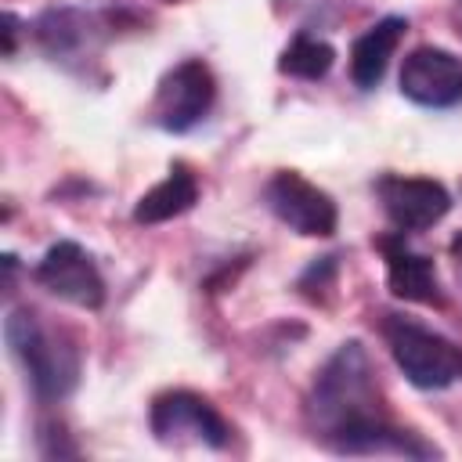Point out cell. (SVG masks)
<instances>
[{
	"label": "cell",
	"mask_w": 462,
	"mask_h": 462,
	"mask_svg": "<svg viewBox=\"0 0 462 462\" xmlns=\"http://www.w3.org/2000/svg\"><path fill=\"white\" fill-rule=\"evenodd\" d=\"M408 22L401 14H390V18H379L372 29H365L354 47H350V79L357 90H375L386 76V65L404 36Z\"/></svg>",
	"instance_id": "4fadbf2b"
},
{
	"label": "cell",
	"mask_w": 462,
	"mask_h": 462,
	"mask_svg": "<svg viewBox=\"0 0 462 462\" xmlns=\"http://www.w3.org/2000/svg\"><path fill=\"white\" fill-rule=\"evenodd\" d=\"M332 278H336V256H321V260H314V263L300 274L296 289H300L303 296H310V300H321V292L332 285Z\"/></svg>",
	"instance_id": "2e32d148"
},
{
	"label": "cell",
	"mask_w": 462,
	"mask_h": 462,
	"mask_svg": "<svg viewBox=\"0 0 462 462\" xmlns=\"http://www.w3.org/2000/svg\"><path fill=\"white\" fill-rule=\"evenodd\" d=\"M383 339L404 379L419 390H448L462 379V346L404 314L383 318Z\"/></svg>",
	"instance_id": "3957f363"
},
{
	"label": "cell",
	"mask_w": 462,
	"mask_h": 462,
	"mask_svg": "<svg viewBox=\"0 0 462 462\" xmlns=\"http://www.w3.org/2000/svg\"><path fill=\"white\" fill-rule=\"evenodd\" d=\"M32 278L51 296H58V300H65L72 307L97 310L105 303V278H101L97 263L90 260V253L79 242H72V238L54 242L43 253V260L36 263Z\"/></svg>",
	"instance_id": "52a82bcc"
},
{
	"label": "cell",
	"mask_w": 462,
	"mask_h": 462,
	"mask_svg": "<svg viewBox=\"0 0 462 462\" xmlns=\"http://www.w3.org/2000/svg\"><path fill=\"white\" fill-rule=\"evenodd\" d=\"M379 415H386V411L379 401L368 350L357 339H350L321 365V372L310 386V397H307V422H310L314 437L328 444L346 426H357V422H368Z\"/></svg>",
	"instance_id": "6da1fadb"
},
{
	"label": "cell",
	"mask_w": 462,
	"mask_h": 462,
	"mask_svg": "<svg viewBox=\"0 0 462 462\" xmlns=\"http://www.w3.org/2000/svg\"><path fill=\"white\" fill-rule=\"evenodd\" d=\"M332 61H336L332 43H325L310 32H296L278 58V72L292 76V79H321V76H328Z\"/></svg>",
	"instance_id": "9a60e30c"
},
{
	"label": "cell",
	"mask_w": 462,
	"mask_h": 462,
	"mask_svg": "<svg viewBox=\"0 0 462 462\" xmlns=\"http://www.w3.org/2000/svg\"><path fill=\"white\" fill-rule=\"evenodd\" d=\"M195 202H199V180H195V173L184 162H173L170 173L137 199L134 220L137 224H162V220H173V217L188 213Z\"/></svg>",
	"instance_id": "5bb4252c"
},
{
	"label": "cell",
	"mask_w": 462,
	"mask_h": 462,
	"mask_svg": "<svg viewBox=\"0 0 462 462\" xmlns=\"http://www.w3.org/2000/svg\"><path fill=\"white\" fill-rule=\"evenodd\" d=\"M148 426L159 444H202V448H227L231 426L227 419L191 390H166L152 401Z\"/></svg>",
	"instance_id": "5b68a950"
},
{
	"label": "cell",
	"mask_w": 462,
	"mask_h": 462,
	"mask_svg": "<svg viewBox=\"0 0 462 462\" xmlns=\"http://www.w3.org/2000/svg\"><path fill=\"white\" fill-rule=\"evenodd\" d=\"M375 249L383 253L386 282H390V292L397 300H408V303H440V285H437L433 260L422 256V253H415L404 242V231L379 235L375 238Z\"/></svg>",
	"instance_id": "8fae6325"
},
{
	"label": "cell",
	"mask_w": 462,
	"mask_h": 462,
	"mask_svg": "<svg viewBox=\"0 0 462 462\" xmlns=\"http://www.w3.org/2000/svg\"><path fill=\"white\" fill-rule=\"evenodd\" d=\"M14 36H18V18L4 14V54H14Z\"/></svg>",
	"instance_id": "e0dca14e"
},
{
	"label": "cell",
	"mask_w": 462,
	"mask_h": 462,
	"mask_svg": "<svg viewBox=\"0 0 462 462\" xmlns=\"http://www.w3.org/2000/svg\"><path fill=\"white\" fill-rule=\"evenodd\" d=\"M263 202L285 227L307 238H328L339 224L332 195L300 177L296 170H278L263 188Z\"/></svg>",
	"instance_id": "8992f818"
},
{
	"label": "cell",
	"mask_w": 462,
	"mask_h": 462,
	"mask_svg": "<svg viewBox=\"0 0 462 462\" xmlns=\"http://www.w3.org/2000/svg\"><path fill=\"white\" fill-rule=\"evenodd\" d=\"M213 101H217V79L209 65L199 58H184L159 79L148 119L166 134H188L209 116Z\"/></svg>",
	"instance_id": "277c9868"
},
{
	"label": "cell",
	"mask_w": 462,
	"mask_h": 462,
	"mask_svg": "<svg viewBox=\"0 0 462 462\" xmlns=\"http://www.w3.org/2000/svg\"><path fill=\"white\" fill-rule=\"evenodd\" d=\"M328 448L336 455H404V458H433V455H440L419 433L393 426L386 415L357 422V426H346L343 433H336L328 440Z\"/></svg>",
	"instance_id": "7c38bea8"
},
{
	"label": "cell",
	"mask_w": 462,
	"mask_h": 462,
	"mask_svg": "<svg viewBox=\"0 0 462 462\" xmlns=\"http://www.w3.org/2000/svg\"><path fill=\"white\" fill-rule=\"evenodd\" d=\"M401 94L422 108H455L462 101V58L444 47H415L401 65Z\"/></svg>",
	"instance_id": "9c48e42d"
},
{
	"label": "cell",
	"mask_w": 462,
	"mask_h": 462,
	"mask_svg": "<svg viewBox=\"0 0 462 462\" xmlns=\"http://www.w3.org/2000/svg\"><path fill=\"white\" fill-rule=\"evenodd\" d=\"M451 256H455V260H462V231L451 238Z\"/></svg>",
	"instance_id": "ac0fdd59"
},
{
	"label": "cell",
	"mask_w": 462,
	"mask_h": 462,
	"mask_svg": "<svg viewBox=\"0 0 462 462\" xmlns=\"http://www.w3.org/2000/svg\"><path fill=\"white\" fill-rule=\"evenodd\" d=\"M159 4H184V0H159Z\"/></svg>",
	"instance_id": "d6986e66"
},
{
	"label": "cell",
	"mask_w": 462,
	"mask_h": 462,
	"mask_svg": "<svg viewBox=\"0 0 462 462\" xmlns=\"http://www.w3.org/2000/svg\"><path fill=\"white\" fill-rule=\"evenodd\" d=\"M4 339H7L11 354L18 357L29 386H32V397L40 404H58L76 390L79 346L69 332L43 325L36 310L18 307L4 321Z\"/></svg>",
	"instance_id": "7a4b0ae2"
},
{
	"label": "cell",
	"mask_w": 462,
	"mask_h": 462,
	"mask_svg": "<svg viewBox=\"0 0 462 462\" xmlns=\"http://www.w3.org/2000/svg\"><path fill=\"white\" fill-rule=\"evenodd\" d=\"M375 195H379V206L397 231H426L437 220H444L451 209L448 188L440 180H430V177L383 173L375 180Z\"/></svg>",
	"instance_id": "ba28073f"
},
{
	"label": "cell",
	"mask_w": 462,
	"mask_h": 462,
	"mask_svg": "<svg viewBox=\"0 0 462 462\" xmlns=\"http://www.w3.org/2000/svg\"><path fill=\"white\" fill-rule=\"evenodd\" d=\"M36 43L54 61H87L97 54V47L108 40V25L94 11L79 7H51L32 25Z\"/></svg>",
	"instance_id": "30bf717a"
}]
</instances>
